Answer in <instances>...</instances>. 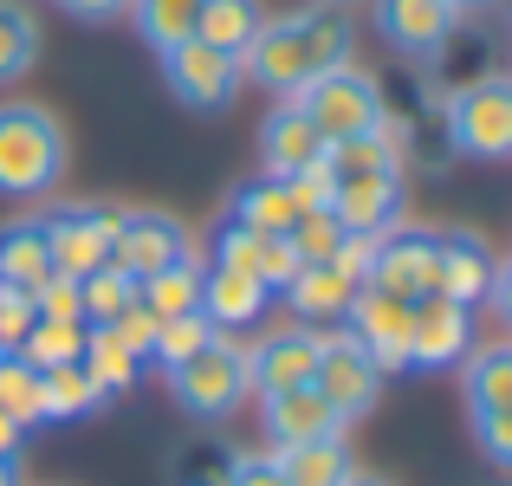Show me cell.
Instances as JSON below:
<instances>
[{"label": "cell", "mask_w": 512, "mask_h": 486, "mask_svg": "<svg viewBox=\"0 0 512 486\" xmlns=\"http://www.w3.org/2000/svg\"><path fill=\"white\" fill-rule=\"evenodd\" d=\"M435 266H441V227L396 221L389 234H376L363 286L396 292V299H428V292H435Z\"/></svg>", "instance_id": "obj_9"}, {"label": "cell", "mask_w": 512, "mask_h": 486, "mask_svg": "<svg viewBox=\"0 0 512 486\" xmlns=\"http://www.w3.org/2000/svg\"><path fill=\"white\" fill-rule=\"evenodd\" d=\"M0 486H26L20 480V461H0Z\"/></svg>", "instance_id": "obj_47"}, {"label": "cell", "mask_w": 512, "mask_h": 486, "mask_svg": "<svg viewBox=\"0 0 512 486\" xmlns=\"http://www.w3.org/2000/svg\"><path fill=\"white\" fill-rule=\"evenodd\" d=\"M111 337H117L124 350H137L143 363H150V344H156V312H143V299H137V305H124V312L111 318Z\"/></svg>", "instance_id": "obj_41"}, {"label": "cell", "mask_w": 512, "mask_h": 486, "mask_svg": "<svg viewBox=\"0 0 512 486\" xmlns=\"http://www.w3.org/2000/svg\"><path fill=\"white\" fill-rule=\"evenodd\" d=\"M266 305H273V292H266L247 266H214V260H201V318H208L214 331L260 324Z\"/></svg>", "instance_id": "obj_17"}, {"label": "cell", "mask_w": 512, "mask_h": 486, "mask_svg": "<svg viewBox=\"0 0 512 486\" xmlns=\"http://www.w3.org/2000/svg\"><path fill=\"white\" fill-rule=\"evenodd\" d=\"M240 65H247L253 85L279 91V98H299L312 78L350 65V20L338 7H325V0L292 7V13H266L253 46L240 52Z\"/></svg>", "instance_id": "obj_1"}, {"label": "cell", "mask_w": 512, "mask_h": 486, "mask_svg": "<svg viewBox=\"0 0 512 486\" xmlns=\"http://www.w3.org/2000/svg\"><path fill=\"white\" fill-rule=\"evenodd\" d=\"M0 409L20 428H39V370L20 350H0Z\"/></svg>", "instance_id": "obj_34"}, {"label": "cell", "mask_w": 512, "mask_h": 486, "mask_svg": "<svg viewBox=\"0 0 512 486\" xmlns=\"http://www.w3.org/2000/svg\"><path fill=\"white\" fill-rule=\"evenodd\" d=\"M506 26H512V0H506Z\"/></svg>", "instance_id": "obj_50"}, {"label": "cell", "mask_w": 512, "mask_h": 486, "mask_svg": "<svg viewBox=\"0 0 512 486\" xmlns=\"http://www.w3.org/2000/svg\"><path fill=\"white\" fill-rule=\"evenodd\" d=\"M195 13H201V0H130L137 39L156 59H163L169 46H182V39H195Z\"/></svg>", "instance_id": "obj_28"}, {"label": "cell", "mask_w": 512, "mask_h": 486, "mask_svg": "<svg viewBox=\"0 0 512 486\" xmlns=\"http://www.w3.org/2000/svg\"><path fill=\"white\" fill-rule=\"evenodd\" d=\"M260 20H266L260 0H201L195 39H208V46H221V52H247L253 33H260Z\"/></svg>", "instance_id": "obj_27"}, {"label": "cell", "mask_w": 512, "mask_h": 486, "mask_svg": "<svg viewBox=\"0 0 512 486\" xmlns=\"http://www.w3.org/2000/svg\"><path fill=\"white\" fill-rule=\"evenodd\" d=\"M441 130L454 156L512 162V72H480L441 98Z\"/></svg>", "instance_id": "obj_3"}, {"label": "cell", "mask_w": 512, "mask_h": 486, "mask_svg": "<svg viewBox=\"0 0 512 486\" xmlns=\"http://www.w3.org/2000/svg\"><path fill=\"white\" fill-rule=\"evenodd\" d=\"M344 486H389V480H383V474H363V467H357V474H350Z\"/></svg>", "instance_id": "obj_48"}, {"label": "cell", "mask_w": 512, "mask_h": 486, "mask_svg": "<svg viewBox=\"0 0 512 486\" xmlns=\"http://www.w3.org/2000/svg\"><path fill=\"white\" fill-rule=\"evenodd\" d=\"M292 104L312 117V130L325 137V150H331V143H350V137H370V130L389 117L383 111V85H376L357 59L338 65V72H325V78H312Z\"/></svg>", "instance_id": "obj_4"}, {"label": "cell", "mask_w": 512, "mask_h": 486, "mask_svg": "<svg viewBox=\"0 0 512 486\" xmlns=\"http://www.w3.org/2000/svg\"><path fill=\"white\" fill-rule=\"evenodd\" d=\"M59 7L85 26H104V20H117V13H130V0H59Z\"/></svg>", "instance_id": "obj_44"}, {"label": "cell", "mask_w": 512, "mask_h": 486, "mask_svg": "<svg viewBox=\"0 0 512 486\" xmlns=\"http://www.w3.org/2000/svg\"><path fill=\"white\" fill-rule=\"evenodd\" d=\"M279 299L292 305V324H344L350 299H357V279H344L331 260H299V273L279 286Z\"/></svg>", "instance_id": "obj_19"}, {"label": "cell", "mask_w": 512, "mask_h": 486, "mask_svg": "<svg viewBox=\"0 0 512 486\" xmlns=\"http://www.w3.org/2000/svg\"><path fill=\"white\" fill-rule=\"evenodd\" d=\"M474 350V312L441 292L415 299V324H409V370H454Z\"/></svg>", "instance_id": "obj_14"}, {"label": "cell", "mask_w": 512, "mask_h": 486, "mask_svg": "<svg viewBox=\"0 0 512 486\" xmlns=\"http://www.w3.org/2000/svg\"><path fill=\"white\" fill-rule=\"evenodd\" d=\"M292 253H299V260H331V253L344 247V227H338V214L331 208H312V214H299V221H292Z\"/></svg>", "instance_id": "obj_36"}, {"label": "cell", "mask_w": 512, "mask_h": 486, "mask_svg": "<svg viewBox=\"0 0 512 486\" xmlns=\"http://www.w3.org/2000/svg\"><path fill=\"white\" fill-rule=\"evenodd\" d=\"M227 486H286V474H279L273 448H266V454H234V474H227Z\"/></svg>", "instance_id": "obj_42"}, {"label": "cell", "mask_w": 512, "mask_h": 486, "mask_svg": "<svg viewBox=\"0 0 512 486\" xmlns=\"http://www.w3.org/2000/svg\"><path fill=\"white\" fill-rule=\"evenodd\" d=\"M331 214H338L344 234H389L402 221V175H350V182L331 188Z\"/></svg>", "instance_id": "obj_18"}, {"label": "cell", "mask_w": 512, "mask_h": 486, "mask_svg": "<svg viewBox=\"0 0 512 486\" xmlns=\"http://www.w3.org/2000/svg\"><path fill=\"white\" fill-rule=\"evenodd\" d=\"M487 305H493V318L512 331V253L500 260V273H493V292H487Z\"/></svg>", "instance_id": "obj_45"}, {"label": "cell", "mask_w": 512, "mask_h": 486, "mask_svg": "<svg viewBox=\"0 0 512 486\" xmlns=\"http://www.w3.org/2000/svg\"><path fill=\"white\" fill-rule=\"evenodd\" d=\"M260 428L266 448H305V441H344V422L312 383L286 389V396H260Z\"/></svg>", "instance_id": "obj_16"}, {"label": "cell", "mask_w": 512, "mask_h": 486, "mask_svg": "<svg viewBox=\"0 0 512 486\" xmlns=\"http://www.w3.org/2000/svg\"><path fill=\"white\" fill-rule=\"evenodd\" d=\"M169 396H175V409H182L188 422H227V415H234L240 402L253 396L240 344L221 331L208 350H195L182 370H169Z\"/></svg>", "instance_id": "obj_5"}, {"label": "cell", "mask_w": 512, "mask_h": 486, "mask_svg": "<svg viewBox=\"0 0 512 486\" xmlns=\"http://www.w3.org/2000/svg\"><path fill=\"white\" fill-rule=\"evenodd\" d=\"M72 169V137L46 104L7 98L0 104V195L46 201Z\"/></svg>", "instance_id": "obj_2"}, {"label": "cell", "mask_w": 512, "mask_h": 486, "mask_svg": "<svg viewBox=\"0 0 512 486\" xmlns=\"http://www.w3.org/2000/svg\"><path fill=\"white\" fill-rule=\"evenodd\" d=\"M78 363L91 370V383H98L104 396H124V389L137 383V370H143V357L117 344L111 324H85V357H78Z\"/></svg>", "instance_id": "obj_29"}, {"label": "cell", "mask_w": 512, "mask_h": 486, "mask_svg": "<svg viewBox=\"0 0 512 486\" xmlns=\"http://www.w3.org/2000/svg\"><path fill=\"white\" fill-rule=\"evenodd\" d=\"M234 474V448L221 435H195L169 454V486H227Z\"/></svg>", "instance_id": "obj_30"}, {"label": "cell", "mask_w": 512, "mask_h": 486, "mask_svg": "<svg viewBox=\"0 0 512 486\" xmlns=\"http://www.w3.org/2000/svg\"><path fill=\"white\" fill-rule=\"evenodd\" d=\"M163 78H169L182 111L208 117V111H227V104L240 98L247 65H240V52H221V46H208V39H182V46L163 52Z\"/></svg>", "instance_id": "obj_7"}, {"label": "cell", "mask_w": 512, "mask_h": 486, "mask_svg": "<svg viewBox=\"0 0 512 486\" xmlns=\"http://www.w3.org/2000/svg\"><path fill=\"white\" fill-rule=\"evenodd\" d=\"M247 357V389L253 396H286V389H305L318 370V331L312 324H279L260 344H240Z\"/></svg>", "instance_id": "obj_13"}, {"label": "cell", "mask_w": 512, "mask_h": 486, "mask_svg": "<svg viewBox=\"0 0 512 486\" xmlns=\"http://www.w3.org/2000/svg\"><path fill=\"white\" fill-rule=\"evenodd\" d=\"M474 441H480V454H487L493 467H512V409L474 415Z\"/></svg>", "instance_id": "obj_40"}, {"label": "cell", "mask_w": 512, "mask_h": 486, "mask_svg": "<svg viewBox=\"0 0 512 486\" xmlns=\"http://www.w3.org/2000/svg\"><path fill=\"white\" fill-rule=\"evenodd\" d=\"M188 253H195V240H188V227L175 221L169 208H124L117 214L111 266L124 279H150V273H163V266L188 260Z\"/></svg>", "instance_id": "obj_10"}, {"label": "cell", "mask_w": 512, "mask_h": 486, "mask_svg": "<svg viewBox=\"0 0 512 486\" xmlns=\"http://www.w3.org/2000/svg\"><path fill=\"white\" fill-rule=\"evenodd\" d=\"M312 389L338 409V422H363V415L383 402V370H376V357L357 344V337L344 331H318V370H312Z\"/></svg>", "instance_id": "obj_6"}, {"label": "cell", "mask_w": 512, "mask_h": 486, "mask_svg": "<svg viewBox=\"0 0 512 486\" xmlns=\"http://www.w3.org/2000/svg\"><path fill=\"white\" fill-rule=\"evenodd\" d=\"M33 292H20V286H0V350H20L26 344V331H33Z\"/></svg>", "instance_id": "obj_39"}, {"label": "cell", "mask_w": 512, "mask_h": 486, "mask_svg": "<svg viewBox=\"0 0 512 486\" xmlns=\"http://www.w3.org/2000/svg\"><path fill=\"white\" fill-rule=\"evenodd\" d=\"M227 214H234L240 227H253V234H292V221H299V195H292V182H279V175H253V182L234 188V201H227Z\"/></svg>", "instance_id": "obj_23"}, {"label": "cell", "mask_w": 512, "mask_h": 486, "mask_svg": "<svg viewBox=\"0 0 512 486\" xmlns=\"http://www.w3.org/2000/svg\"><path fill=\"white\" fill-rule=\"evenodd\" d=\"M409 324H415V299H396V292H376V286H357V299L344 312V331L370 350L383 376L409 370Z\"/></svg>", "instance_id": "obj_12"}, {"label": "cell", "mask_w": 512, "mask_h": 486, "mask_svg": "<svg viewBox=\"0 0 512 486\" xmlns=\"http://www.w3.org/2000/svg\"><path fill=\"white\" fill-rule=\"evenodd\" d=\"M46 273H52L46 221H39V214H13V221H0V286L33 292Z\"/></svg>", "instance_id": "obj_21"}, {"label": "cell", "mask_w": 512, "mask_h": 486, "mask_svg": "<svg viewBox=\"0 0 512 486\" xmlns=\"http://www.w3.org/2000/svg\"><path fill=\"white\" fill-rule=\"evenodd\" d=\"M39 65V20L20 0H0V85H20Z\"/></svg>", "instance_id": "obj_31"}, {"label": "cell", "mask_w": 512, "mask_h": 486, "mask_svg": "<svg viewBox=\"0 0 512 486\" xmlns=\"http://www.w3.org/2000/svg\"><path fill=\"white\" fill-rule=\"evenodd\" d=\"M461 396H467V415H487V409H512V344H474L461 363Z\"/></svg>", "instance_id": "obj_22"}, {"label": "cell", "mask_w": 512, "mask_h": 486, "mask_svg": "<svg viewBox=\"0 0 512 486\" xmlns=\"http://www.w3.org/2000/svg\"><path fill=\"white\" fill-rule=\"evenodd\" d=\"M104 389L91 383L85 363H59V370H39V422H78V415H98Z\"/></svg>", "instance_id": "obj_24"}, {"label": "cell", "mask_w": 512, "mask_h": 486, "mask_svg": "<svg viewBox=\"0 0 512 486\" xmlns=\"http://www.w3.org/2000/svg\"><path fill=\"white\" fill-rule=\"evenodd\" d=\"M214 337H221V331H214V324L201 318V312H182V318H156V344H150V363H156V370L169 376V370H182V363L195 357V350H208Z\"/></svg>", "instance_id": "obj_33"}, {"label": "cell", "mask_w": 512, "mask_h": 486, "mask_svg": "<svg viewBox=\"0 0 512 486\" xmlns=\"http://www.w3.org/2000/svg\"><path fill=\"white\" fill-rule=\"evenodd\" d=\"M20 357L33 363V370H59V363H78V357H85V324H78V318H33V331H26Z\"/></svg>", "instance_id": "obj_32"}, {"label": "cell", "mask_w": 512, "mask_h": 486, "mask_svg": "<svg viewBox=\"0 0 512 486\" xmlns=\"http://www.w3.org/2000/svg\"><path fill=\"white\" fill-rule=\"evenodd\" d=\"M299 273V253H292V240L286 234H260V247H253V279H260L266 292L279 299V286Z\"/></svg>", "instance_id": "obj_37"}, {"label": "cell", "mask_w": 512, "mask_h": 486, "mask_svg": "<svg viewBox=\"0 0 512 486\" xmlns=\"http://www.w3.org/2000/svg\"><path fill=\"white\" fill-rule=\"evenodd\" d=\"M137 299H143V312H156V318H182V312H201V247L188 253V260L163 266V273L137 279Z\"/></svg>", "instance_id": "obj_25"}, {"label": "cell", "mask_w": 512, "mask_h": 486, "mask_svg": "<svg viewBox=\"0 0 512 486\" xmlns=\"http://www.w3.org/2000/svg\"><path fill=\"white\" fill-rule=\"evenodd\" d=\"M454 13H480V7H493V0H448Z\"/></svg>", "instance_id": "obj_49"}, {"label": "cell", "mask_w": 512, "mask_h": 486, "mask_svg": "<svg viewBox=\"0 0 512 486\" xmlns=\"http://www.w3.org/2000/svg\"><path fill=\"white\" fill-rule=\"evenodd\" d=\"M33 312H39V318H78V324H85V299H78V279L46 273V279L33 286Z\"/></svg>", "instance_id": "obj_38"}, {"label": "cell", "mask_w": 512, "mask_h": 486, "mask_svg": "<svg viewBox=\"0 0 512 486\" xmlns=\"http://www.w3.org/2000/svg\"><path fill=\"white\" fill-rule=\"evenodd\" d=\"M117 214H124V208H111V201H91V208L65 201V208H46V214H39V221H46V247H52V273L91 279L98 266H111Z\"/></svg>", "instance_id": "obj_8"}, {"label": "cell", "mask_w": 512, "mask_h": 486, "mask_svg": "<svg viewBox=\"0 0 512 486\" xmlns=\"http://www.w3.org/2000/svg\"><path fill=\"white\" fill-rule=\"evenodd\" d=\"M370 247H376V240H363V234H344V247L331 253V266H338L344 279H357V286H363V273H370Z\"/></svg>", "instance_id": "obj_43"}, {"label": "cell", "mask_w": 512, "mask_h": 486, "mask_svg": "<svg viewBox=\"0 0 512 486\" xmlns=\"http://www.w3.org/2000/svg\"><path fill=\"white\" fill-rule=\"evenodd\" d=\"M325 7H344V0H325Z\"/></svg>", "instance_id": "obj_51"}, {"label": "cell", "mask_w": 512, "mask_h": 486, "mask_svg": "<svg viewBox=\"0 0 512 486\" xmlns=\"http://www.w3.org/2000/svg\"><path fill=\"white\" fill-rule=\"evenodd\" d=\"M493 273H500V253L474 234V227H441V266H435V292L454 305H487Z\"/></svg>", "instance_id": "obj_15"}, {"label": "cell", "mask_w": 512, "mask_h": 486, "mask_svg": "<svg viewBox=\"0 0 512 486\" xmlns=\"http://www.w3.org/2000/svg\"><path fill=\"white\" fill-rule=\"evenodd\" d=\"M20 441H26V428L0 409V461H20Z\"/></svg>", "instance_id": "obj_46"}, {"label": "cell", "mask_w": 512, "mask_h": 486, "mask_svg": "<svg viewBox=\"0 0 512 486\" xmlns=\"http://www.w3.org/2000/svg\"><path fill=\"white\" fill-rule=\"evenodd\" d=\"M286 486H344L357 467H350V448L344 441H305V448H273Z\"/></svg>", "instance_id": "obj_26"}, {"label": "cell", "mask_w": 512, "mask_h": 486, "mask_svg": "<svg viewBox=\"0 0 512 486\" xmlns=\"http://www.w3.org/2000/svg\"><path fill=\"white\" fill-rule=\"evenodd\" d=\"M78 299H85V324H111L124 305H137V279H124L117 266H98L91 279H78Z\"/></svg>", "instance_id": "obj_35"}, {"label": "cell", "mask_w": 512, "mask_h": 486, "mask_svg": "<svg viewBox=\"0 0 512 486\" xmlns=\"http://www.w3.org/2000/svg\"><path fill=\"white\" fill-rule=\"evenodd\" d=\"M260 162H266V175H299V169H318V162H325V137L312 130V117H305L292 98H279L273 111H266Z\"/></svg>", "instance_id": "obj_20"}, {"label": "cell", "mask_w": 512, "mask_h": 486, "mask_svg": "<svg viewBox=\"0 0 512 486\" xmlns=\"http://www.w3.org/2000/svg\"><path fill=\"white\" fill-rule=\"evenodd\" d=\"M370 20L396 59H422V65L461 33V13L448 0H370Z\"/></svg>", "instance_id": "obj_11"}]
</instances>
